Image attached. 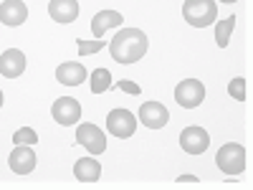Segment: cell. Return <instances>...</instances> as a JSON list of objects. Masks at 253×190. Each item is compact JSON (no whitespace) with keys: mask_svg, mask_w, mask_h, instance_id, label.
<instances>
[{"mask_svg":"<svg viewBox=\"0 0 253 190\" xmlns=\"http://www.w3.org/2000/svg\"><path fill=\"white\" fill-rule=\"evenodd\" d=\"M147 46H150V41H147L144 31L139 28H122L109 44V53L117 63H134L139 61L144 53H147Z\"/></svg>","mask_w":253,"mask_h":190,"instance_id":"obj_1","label":"cell"},{"mask_svg":"<svg viewBox=\"0 0 253 190\" xmlns=\"http://www.w3.org/2000/svg\"><path fill=\"white\" fill-rule=\"evenodd\" d=\"M182 18L190 26L205 28L218 18V5H215V0H185L182 3Z\"/></svg>","mask_w":253,"mask_h":190,"instance_id":"obj_2","label":"cell"},{"mask_svg":"<svg viewBox=\"0 0 253 190\" xmlns=\"http://www.w3.org/2000/svg\"><path fill=\"white\" fill-rule=\"evenodd\" d=\"M215 162H218V167L225 175H241L246 170V150H243V144L225 142L218 150V155H215Z\"/></svg>","mask_w":253,"mask_h":190,"instance_id":"obj_3","label":"cell"},{"mask_svg":"<svg viewBox=\"0 0 253 190\" xmlns=\"http://www.w3.org/2000/svg\"><path fill=\"white\" fill-rule=\"evenodd\" d=\"M203 99H205V87H203V81H198V79H185V81H180L175 87V101L180 104L182 109L200 107Z\"/></svg>","mask_w":253,"mask_h":190,"instance_id":"obj_4","label":"cell"},{"mask_svg":"<svg viewBox=\"0 0 253 190\" xmlns=\"http://www.w3.org/2000/svg\"><path fill=\"white\" fill-rule=\"evenodd\" d=\"M107 130L119 137V140H126L132 137L134 130H137V117L129 112V109H112L107 114Z\"/></svg>","mask_w":253,"mask_h":190,"instance_id":"obj_5","label":"cell"},{"mask_svg":"<svg viewBox=\"0 0 253 190\" xmlns=\"http://www.w3.org/2000/svg\"><path fill=\"white\" fill-rule=\"evenodd\" d=\"M180 147L187 155H203L210 147V135L203 130V127H185L180 132Z\"/></svg>","mask_w":253,"mask_h":190,"instance_id":"obj_6","label":"cell"},{"mask_svg":"<svg viewBox=\"0 0 253 190\" xmlns=\"http://www.w3.org/2000/svg\"><path fill=\"white\" fill-rule=\"evenodd\" d=\"M51 114H53V119L61 127H71V124H76L81 119V104L74 96H61V99L53 101Z\"/></svg>","mask_w":253,"mask_h":190,"instance_id":"obj_7","label":"cell"},{"mask_svg":"<svg viewBox=\"0 0 253 190\" xmlns=\"http://www.w3.org/2000/svg\"><path fill=\"white\" fill-rule=\"evenodd\" d=\"M76 142L86 147L91 155H101L107 150V135H104L96 124H81L76 130Z\"/></svg>","mask_w":253,"mask_h":190,"instance_id":"obj_8","label":"cell"},{"mask_svg":"<svg viewBox=\"0 0 253 190\" xmlns=\"http://www.w3.org/2000/svg\"><path fill=\"white\" fill-rule=\"evenodd\" d=\"M139 122L150 130H162V127L170 122V112L167 107H162L160 101H144L139 107Z\"/></svg>","mask_w":253,"mask_h":190,"instance_id":"obj_9","label":"cell"},{"mask_svg":"<svg viewBox=\"0 0 253 190\" xmlns=\"http://www.w3.org/2000/svg\"><path fill=\"white\" fill-rule=\"evenodd\" d=\"M8 162H10V170L15 175H28L36 167V152L31 150V144H15Z\"/></svg>","mask_w":253,"mask_h":190,"instance_id":"obj_10","label":"cell"},{"mask_svg":"<svg viewBox=\"0 0 253 190\" xmlns=\"http://www.w3.org/2000/svg\"><path fill=\"white\" fill-rule=\"evenodd\" d=\"M26 71V56L20 48H8L0 53V74L5 79H18Z\"/></svg>","mask_w":253,"mask_h":190,"instance_id":"obj_11","label":"cell"},{"mask_svg":"<svg viewBox=\"0 0 253 190\" xmlns=\"http://www.w3.org/2000/svg\"><path fill=\"white\" fill-rule=\"evenodd\" d=\"M28 18V8L23 0H5L0 5V23L5 26H23Z\"/></svg>","mask_w":253,"mask_h":190,"instance_id":"obj_12","label":"cell"},{"mask_svg":"<svg viewBox=\"0 0 253 190\" xmlns=\"http://www.w3.org/2000/svg\"><path fill=\"white\" fill-rule=\"evenodd\" d=\"M56 79L63 87H79L81 81H86V69L79 61H66L56 69Z\"/></svg>","mask_w":253,"mask_h":190,"instance_id":"obj_13","label":"cell"},{"mask_svg":"<svg viewBox=\"0 0 253 190\" xmlns=\"http://www.w3.org/2000/svg\"><path fill=\"white\" fill-rule=\"evenodd\" d=\"M48 15L56 20V23H74V20L79 18V3L76 0H51Z\"/></svg>","mask_w":253,"mask_h":190,"instance_id":"obj_14","label":"cell"},{"mask_svg":"<svg viewBox=\"0 0 253 190\" xmlns=\"http://www.w3.org/2000/svg\"><path fill=\"white\" fill-rule=\"evenodd\" d=\"M122 20H124V18H122V13H117V10H101V13H96L94 20H91V33H94L96 38H101L109 28H119Z\"/></svg>","mask_w":253,"mask_h":190,"instance_id":"obj_15","label":"cell"},{"mask_svg":"<svg viewBox=\"0 0 253 190\" xmlns=\"http://www.w3.org/2000/svg\"><path fill=\"white\" fill-rule=\"evenodd\" d=\"M74 175H76V180H81V183H96V180L101 178V165H99L94 157H81V160H76V165H74Z\"/></svg>","mask_w":253,"mask_h":190,"instance_id":"obj_16","label":"cell"},{"mask_svg":"<svg viewBox=\"0 0 253 190\" xmlns=\"http://www.w3.org/2000/svg\"><path fill=\"white\" fill-rule=\"evenodd\" d=\"M236 28V15H228L223 20H218V26H215V44L220 48H225L230 44V33H233Z\"/></svg>","mask_w":253,"mask_h":190,"instance_id":"obj_17","label":"cell"},{"mask_svg":"<svg viewBox=\"0 0 253 190\" xmlns=\"http://www.w3.org/2000/svg\"><path fill=\"white\" fill-rule=\"evenodd\" d=\"M112 87V74L109 69H96L91 74V92L94 94H101V92H107Z\"/></svg>","mask_w":253,"mask_h":190,"instance_id":"obj_18","label":"cell"},{"mask_svg":"<svg viewBox=\"0 0 253 190\" xmlns=\"http://www.w3.org/2000/svg\"><path fill=\"white\" fill-rule=\"evenodd\" d=\"M104 46H107V41H101V38H96V41H84V38H79V53H81V56H91V53L101 51Z\"/></svg>","mask_w":253,"mask_h":190,"instance_id":"obj_19","label":"cell"},{"mask_svg":"<svg viewBox=\"0 0 253 190\" xmlns=\"http://www.w3.org/2000/svg\"><path fill=\"white\" fill-rule=\"evenodd\" d=\"M228 94L233 99H238V101H246V79L236 76L233 81H228Z\"/></svg>","mask_w":253,"mask_h":190,"instance_id":"obj_20","label":"cell"},{"mask_svg":"<svg viewBox=\"0 0 253 190\" xmlns=\"http://www.w3.org/2000/svg\"><path fill=\"white\" fill-rule=\"evenodd\" d=\"M13 142L15 144H36L38 135H36V130H31V127H20V130L13 135Z\"/></svg>","mask_w":253,"mask_h":190,"instance_id":"obj_21","label":"cell"},{"mask_svg":"<svg viewBox=\"0 0 253 190\" xmlns=\"http://www.w3.org/2000/svg\"><path fill=\"white\" fill-rule=\"evenodd\" d=\"M117 89L132 94V96H139V84H134V81H129V79H122V81L117 84Z\"/></svg>","mask_w":253,"mask_h":190,"instance_id":"obj_22","label":"cell"},{"mask_svg":"<svg viewBox=\"0 0 253 190\" xmlns=\"http://www.w3.org/2000/svg\"><path fill=\"white\" fill-rule=\"evenodd\" d=\"M177 183H200V180H198L195 175H180V178H177Z\"/></svg>","mask_w":253,"mask_h":190,"instance_id":"obj_23","label":"cell"},{"mask_svg":"<svg viewBox=\"0 0 253 190\" xmlns=\"http://www.w3.org/2000/svg\"><path fill=\"white\" fill-rule=\"evenodd\" d=\"M0 107H3V92H0Z\"/></svg>","mask_w":253,"mask_h":190,"instance_id":"obj_24","label":"cell"},{"mask_svg":"<svg viewBox=\"0 0 253 190\" xmlns=\"http://www.w3.org/2000/svg\"><path fill=\"white\" fill-rule=\"evenodd\" d=\"M223 3H236V0H223Z\"/></svg>","mask_w":253,"mask_h":190,"instance_id":"obj_25","label":"cell"}]
</instances>
